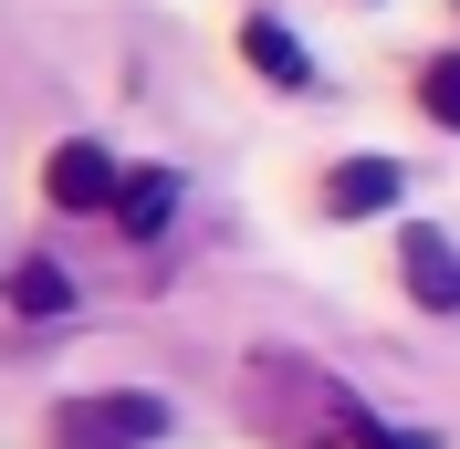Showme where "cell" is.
<instances>
[{"label":"cell","mask_w":460,"mask_h":449,"mask_svg":"<svg viewBox=\"0 0 460 449\" xmlns=\"http://www.w3.org/2000/svg\"><path fill=\"white\" fill-rule=\"evenodd\" d=\"M42 198H53L63 220H115L126 157H115L105 136H53V146H42Z\"/></svg>","instance_id":"obj_2"},{"label":"cell","mask_w":460,"mask_h":449,"mask_svg":"<svg viewBox=\"0 0 460 449\" xmlns=\"http://www.w3.org/2000/svg\"><path fill=\"white\" fill-rule=\"evenodd\" d=\"M178 168H126V198H115V230H126V241H157V230L178 220Z\"/></svg>","instance_id":"obj_6"},{"label":"cell","mask_w":460,"mask_h":449,"mask_svg":"<svg viewBox=\"0 0 460 449\" xmlns=\"http://www.w3.org/2000/svg\"><path fill=\"white\" fill-rule=\"evenodd\" d=\"M241 63H252V74H272L283 94H314V84H324V74H314V53L293 42V22H283V11H241Z\"/></svg>","instance_id":"obj_5"},{"label":"cell","mask_w":460,"mask_h":449,"mask_svg":"<svg viewBox=\"0 0 460 449\" xmlns=\"http://www.w3.org/2000/svg\"><path fill=\"white\" fill-rule=\"evenodd\" d=\"M0 304H11V313H63V304H74V272H63L53 251H22L11 272H0Z\"/></svg>","instance_id":"obj_7"},{"label":"cell","mask_w":460,"mask_h":449,"mask_svg":"<svg viewBox=\"0 0 460 449\" xmlns=\"http://www.w3.org/2000/svg\"><path fill=\"white\" fill-rule=\"evenodd\" d=\"M42 439L53 449H168L178 439V408L157 387H84V397H53Z\"/></svg>","instance_id":"obj_1"},{"label":"cell","mask_w":460,"mask_h":449,"mask_svg":"<svg viewBox=\"0 0 460 449\" xmlns=\"http://www.w3.org/2000/svg\"><path fill=\"white\" fill-rule=\"evenodd\" d=\"M398 198H408V168H398V157H335L314 209H324V220H387Z\"/></svg>","instance_id":"obj_3"},{"label":"cell","mask_w":460,"mask_h":449,"mask_svg":"<svg viewBox=\"0 0 460 449\" xmlns=\"http://www.w3.org/2000/svg\"><path fill=\"white\" fill-rule=\"evenodd\" d=\"M398 282H408V304L460 313V241L429 230V220H408V230H398Z\"/></svg>","instance_id":"obj_4"},{"label":"cell","mask_w":460,"mask_h":449,"mask_svg":"<svg viewBox=\"0 0 460 449\" xmlns=\"http://www.w3.org/2000/svg\"><path fill=\"white\" fill-rule=\"evenodd\" d=\"M419 115H429L439 136H460V42H450V53H429V63H419Z\"/></svg>","instance_id":"obj_8"}]
</instances>
